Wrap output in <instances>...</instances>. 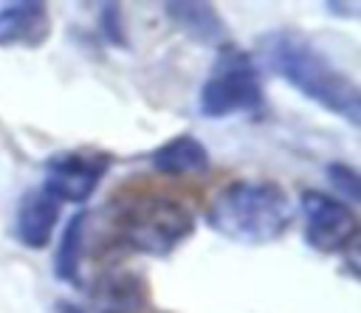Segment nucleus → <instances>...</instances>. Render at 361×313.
I'll list each match as a JSON object with an SVG mask.
<instances>
[{
  "label": "nucleus",
  "instance_id": "12",
  "mask_svg": "<svg viewBox=\"0 0 361 313\" xmlns=\"http://www.w3.org/2000/svg\"><path fill=\"white\" fill-rule=\"evenodd\" d=\"M85 226H87V211H76L71 214L56 257H54V274L62 282L76 285L79 282V259H82V248H85Z\"/></svg>",
  "mask_w": 361,
  "mask_h": 313
},
{
  "label": "nucleus",
  "instance_id": "4",
  "mask_svg": "<svg viewBox=\"0 0 361 313\" xmlns=\"http://www.w3.org/2000/svg\"><path fill=\"white\" fill-rule=\"evenodd\" d=\"M265 102L257 62L243 51H226L200 85L197 110L203 118H231L259 110Z\"/></svg>",
  "mask_w": 361,
  "mask_h": 313
},
{
  "label": "nucleus",
  "instance_id": "8",
  "mask_svg": "<svg viewBox=\"0 0 361 313\" xmlns=\"http://www.w3.org/2000/svg\"><path fill=\"white\" fill-rule=\"evenodd\" d=\"M51 34L48 6L20 0L0 8V48H39Z\"/></svg>",
  "mask_w": 361,
  "mask_h": 313
},
{
  "label": "nucleus",
  "instance_id": "7",
  "mask_svg": "<svg viewBox=\"0 0 361 313\" xmlns=\"http://www.w3.org/2000/svg\"><path fill=\"white\" fill-rule=\"evenodd\" d=\"M59 211H62V203L54 195H48L42 186L25 189L23 197L17 200V211H14L17 240L31 251H42L54 237Z\"/></svg>",
  "mask_w": 361,
  "mask_h": 313
},
{
  "label": "nucleus",
  "instance_id": "11",
  "mask_svg": "<svg viewBox=\"0 0 361 313\" xmlns=\"http://www.w3.org/2000/svg\"><path fill=\"white\" fill-rule=\"evenodd\" d=\"M93 299L102 313H133L141 302V282L127 271H110L96 282Z\"/></svg>",
  "mask_w": 361,
  "mask_h": 313
},
{
  "label": "nucleus",
  "instance_id": "2",
  "mask_svg": "<svg viewBox=\"0 0 361 313\" xmlns=\"http://www.w3.org/2000/svg\"><path fill=\"white\" fill-rule=\"evenodd\" d=\"M296 206L285 186L265 178H237L220 186L206 209V223L240 245H268L293 226Z\"/></svg>",
  "mask_w": 361,
  "mask_h": 313
},
{
  "label": "nucleus",
  "instance_id": "9",
  "mask_svg": "<svg viewBox=\"0 0 361 313\" xmlns=\"http://www.w3.org/2000/svg\"><path fill=\"white\" fill-rule=\"evenodd\" d=\"M149 164L158 175L192 178L209 169V152L203 141H197L195 135H175L149 152Z\"/></svg>",
  "mask_w": 361,
  "mask_h": 313
},
{
  "label": "nucleus",
  "instance_id": "6",
  "mask_svg": "<svg viewBox=\"0 0 361 313\" xmlns=\"http://www.w3.org/2000/svg\"><path fill=\"white\" fill-rule=\"evenodd\" d=\"M42 189L59 203L87 200L110 169V155L99 149H62L45 161Z\"/></svg>",
  "mask_w": 361,
  "mask_h": 313
},
{
  "label": "nucleus",
  "instance_id": "3",
  "mask_svg": "<svg viewBox=\"0 0 361 313\" xmlns=\"http://www.w3.org/2000/svg\"><path fill=\"white\" fill-rule=\"evenodd\" d=\"M116 245L141 257H169L195 231V214L175 197L166 195H133L116 203L113 217Z\"/></svg>",
  "mask_w": 361,
  "mask_h": 313
},
{
  "label": "nucleus",
  "instance_id": "10",
  "mask_svg": "<svg viewBox=\"0 0 361 313\" xmlns=\"http://www.w3.org/2000/svg\"><path fill=\"white\" fill-rule=\"evenodd\" d=\"M164 11L175 23V28L180 34H186L197 45H223L226 37H228L226 23L220 20V14L214 11V6H209V3L180 0V3H166Z\"/></svg>",
  "mask_w": 361,
  "mask_h": 313
},
{
  "label": "nucleus",
  "instance_id": "13",
  "mask_svg": "<svg viewBox=\"0 0 361 313\" xmlns=\"http://www.w3.org/2000/svg\"><path fill=\"white\" fill-rule=\"evenodd\" d=\"M327 180L330 186L338 192V197L344 200H358L361 197V183H358V172L350 164H330L327 166Z\"/></svg>",
  "mask_w": 361,
  "mask_h": 313
},
{
  "label": "nucleus",
  "instance_id": "1",
  "mask_svg": "<svg viewBox=\"0 0 361 313\" xmlns=\"http://www.w3.org/2000/svg\"><path fill=\"white\" fill-rule=\"evenodd\" d=\"M259 62L305 99L344 118L350 127L361 124V93L353 76L336 68L313 42L293 31H271L257 42Z\"/></svg>",
  "mask_w": 361,
  "mask_h": 313
},
{
  "label": "nucleus",
  "instance_id": "5",
  "mask_svg": "<svg viewBox=\"0 0 361 313\" xmlns=\"http://www.w3.org/2000/svg\"><path fill=\"white\" fill-rule=\"evenodd\" d=\"M299 211L305 243L319 254H344L358 237L355 211L336 195L305 189L299 195Z\"/></svg>",
  "mask_w": 361,
  "mask_h": 313
},
{
  "label": "nucleus",
  "instance_id": "14",
  "mask_svg": "<svg viewBox=\"0 0 361 313\" xmlns=\"http://www.w3.org/2000/svg\"><path fill=\"white\" fill-rule=\"evenodd\" d=\"M56 313H85V310H82L79 305H73V302H65V299H62V302H56Z\"/></svg>",
  "mask_w": 361,
  "mask_h": 313
}]
</instances>
